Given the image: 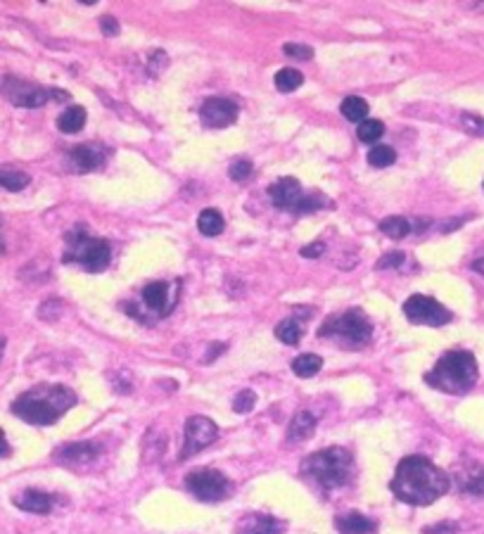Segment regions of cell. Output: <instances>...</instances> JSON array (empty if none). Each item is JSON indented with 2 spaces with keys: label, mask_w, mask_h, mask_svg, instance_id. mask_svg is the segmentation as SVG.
I'll use <instances>...</instances> for the list:
<instances>
[{
  "label": "cell",
  "mask_w": 484,
  "mask_h": 534,
  "mask_svg": "<svg viewBox=\"0 0 484 534\" xmlns=\"http://www.w3.org/2000/svg\"><path fill=\"white\" fill-rule=\"evenodd\" d=\"M451 487V477L425 456H406L399 461L389 489L409 506H430Z\"/></svg>",
  "instance_id": "1"
},
{
  "label": "cell",
  "mask_w": 484,
  "mask_h": 534,
  "mask_svg": "<svg viewBox=\"0 0 484 534\" xmlns=\"http://www.w3.org/2000/svg\"><path fill=\"white\" fill-rule=\"evenodd\" d=\"M76 406V394L66 385H33L12 402V413L29 425H55Z\"/></svg>",
  "instance_id": "2"
},
{
  "label": "cell",
  "mask_w": 484,
  "mask_h": 534,
  "mask_svg": "<svg viewBox=\"0 0 484 534\" xmlns=\"http://www.w3.org/2000/svg\"><path fill=\"white\" fill-rule=\"evenodd\" d=\"M299 472L321 492H335L352 482L354 456L344 447H328L323 452L307 456Z\"/></svg>",
  "instance_id": "3"
},
{
  "label": "cell",
  "mask_w": 484,
  "mask_h": 534,
  "mask_svg": "<svg viewBox=\"0 0 484 534\" xmlns=\"http://www.w3.org/2000/svg\"><path fill=\"white\" fill-rule=\"evenodd\" d=\"M477 361L470 352L463 349H454L447 352L435 364V368L425 375V382L430 387L439 389L447 394H465L475 387L477 382Z\"/></svg>",
  "instance_id": "4"
},
{
  "label": "cell",
  "mask_w": 484,
  "mask_h": 534,
  "mask_svg": "<svg viewBox=\"0 0 484 534\" xmlns=\"http://www.w3.org/2000/svg\"><path fill=\"white\" fill-rule=\"evenodd\" d=\"M64 261H74V264H81L86 271L91 274H100L109 266L112 261V247H109L107 240L102 238H93L88 233H79V231H69L66 233V254Z\"/></svg>",
  "instance_id": "5"
},
{
  "label": "cell",
  "mask_w": 484,
  "mask_h": 534,
  "mask_svg": "<svg viewBox=\"0 0 484 534\" xmlns=\"http://www.w3.org/2000/svg\"><path fill=\"white\" fill-rule=\"evenodd\" d=\"M321 337H332V340H342L347 349H359L370 340L373 328L359 309H349L344 314H332L323 321Z\"/></svg>",
  "instance_id": "6"
},
{
  "label": "cell",
  "mask_w": 484,
  "mask_h": 534,
  "mask_svg": "<svg viewBox=\"0 0 484 534\" xmlns=\"http://www.w3.org/2000/svg\"><path fill=\"white\" fill-rule=\"evenodd\" d=\"M186 489L199 501L219 504L233 494V482L214 468H195L186 475Z\"/></svg>",
  "instance_id": "7"
},
{
  "label": "cell",
  "mask_w": 484,
  "mask_h": 534,
  "mask_svg": "<svg viewBox=\"0 0 484 534\" xmlns=\"http://www.w3.org/2000/svg\"><path fill=\"white\" fill-rule=\"evenodd\" d=\"M404 316L415 326L439 328L451 321V311L427 294H413L404 302Z\"/></svg>",
  "instance_id": "8"
},
{
  "label": "cell",
  "mask_w": 484,
  "mask_h": 534,
  "mask_svg": "<svg viewBox=\"0 0 484 534\" xmlns=\"http://www.w3.org/2000/svg\"><path fill=\"white\" fill-rule=\"evenodd\" d=\"M0 93L8 103H12L15 107H26V109H36L50 100V91L36 86L33 81L19 79V76H5L0 81Z\"/></svg>",
  "instance_id": "9"
},
{
  "label": "cell",
  "mask_w": 484,
  "mask_h": 534,
  "mask_svg": "<svg viewBox=\"0 0 484 534\" xmlns=\"http://www.w3.org/2000/svg\"><path fill=\"white\" fill-rule=\"evenodd\" d=\"M219 437V427L216 422L207 418V416H190L183 427V449H181V461L190 459V456L199 454L202 449H207L209 444L216 442Z\"/></svg>",
  "instance_id": "10"
},
{
  "label": "cell",
  "mask_w": 484,
  "mask_h": 534,
  "mask_svg": "<svg viewBox=\"0 0 484 534\" xmlns=\"http://www.w3.org/2000/svg\"><path fill=\"white\" fill-rule=\"evenodd\" d=\"M237 114H240V107L231 98H207L199 107V119L209 129H226V126L235 124Z\"/></svg>",
  "instance_id": "11"
},
{
  "label": "cell",
  "mask_w": 484,
  "mask_h": 534,
  "mask_svg": "<svg viewBox=\"0 0 484 534\" xmlns=\"http://www.w3.org/2000/svg\"><path fill=\"white\" fill-rule=\"evenodd\" d=\"M100 452L102 449L98 442H71L55 452V461L66 468H88L93 465V461H98Z\"/></svg>",
  "instance_id": "12"
},
{
  "label": "cell",
  "mask_w": 484,
  "mask_h": 534,
  "mask_svg": "<svg viewBox=\"0 0 484 534\" xmlns=\"http://www.w3.org/2000/svg\"><path fill=\"white\" fill-rule=\"evenodd\" d=\"M287 522L269 513H244L235 525V534H283Z\"/></svg>",
  "instance_id": "13"
},
{
  "label": "cell",
  "mask_w": 484,
  "mask_h": 534,
  "mask_svg": "<svg viewBox=\"0 0 484 534\" xmlns=\"http://www.w3.org/2000/svg\"><path fill=\"white\" fill-rule=\"evenodd\" d=\"M55 501H57V499H55L53 494L41 492V489H24V492H19L12 497V504L17 508L24 510V513H33V515L53 513Z\"/></svg>",
  "instance_id": "14"
},
{
  "label": "cell",
  "mask_w": 484,
  "mask_h": 534,
  "mask_svg": "<svg viewBox=\"0 0 484 534\" xmlns=\"http://www.w3.org/2000/svg\"><path fill=\"white\" fill-rule=\"evenodd\" d=\"M269 197H271V202H274L278 209L294 211V207L299 204V199L304 197V193H302V186H299L297 178L285 176V178L276 181L274 186L269 188Z\"/></svg>",
  "instance_id": "15"
},
{
  "label": "cell",
  "mask_w": 484,
  "mask_h": 534,
  "mask_svg": "<svg viewBox=\"0 0 484 534\" xmlns=\"http://www.w3.org/2000/svg\"><path fill=\"white\" fill-rule=\"evenodd\" d=\"M456 485L460 492L472 494V497H484V468L475 461L463 463L456 470Z\"/></svg>",
  "instance_id": "16"
},
{
  "label": "cell",
  "mask_w": 484,
  "mask_h": 534,
  "mask_svg": "<svg viewBox=\"0 0 484 534\" xmlns=\"http://www.w3.org/2000/svg\"><path fill=\"white\" fill-rule=\"evenodd\" d=\"M71 164L76 166L79 171H96L102 166L105 157H107V150L98 143H86V145H79L71 150Z\"/></svg>",
  "instance_id": "17"
},
{
  "label": "cell",
  "mask_w": 484,
  "mask_h": 534,
  "mask_svg": "<svg viewBox=\"0 0 484 534\" xmlns=\"http://www.w3.org/2000/svg\"><path fill=\"white\" fill-rule=\"evenodd\" d=\"M335 530L339 534H375L377 522L359 510H349V513L335 518Z\"/></svg>",
  "instance_id": "18"
},
{
  "label": "cell",
  "mask_w": 484,
  "mask_h": 534,
  "mask_svg": "<svg viewBox=\"0 0 484 534\" xmlns=\"http://www.w3.org/2000/svg\"><path fill=\"white\" fill-rule=\"evenodd\" d=\"M319 418H316L311 411H299L292 416L290 425H287V444H302L314 435Z\"/></svg>",
  "instance_id": "19"
},
{
  "label": "cell",
  "mask_w": 484,
  "mask_h": 534,
  "mask_svg": "<svg viewBox=\"0 0 484 534\" xmlns=\"http://www.w3.org/2000/svg\"><path fill=\"white\" fill-rule=\"evenodd\" d=\"M169 283L164 281H157V283H150V285H145V290H143V299H145V307L152 309V311H159L161 316L169 314V307L174 302H169Z\"/></svg>",
  "instance_id": "20"
},
{
  "label": "cell",
  "mask_w": 484,
  "mask_h": 534,
  "mask_svg": "<svg viewBox=\"0 0 484 534\" xmlns=\"http://www.w3.org/2000/svg\"><path fill=\"white\" fill-rule=\"evenodd\" d=\"M86 109L79 107V105H71L69 109H64L62 114L57 116V129L66 133V136H71V133H79L83 126H86Z\"/></svg>",
  "instance_id": "21"
},
{
  "label": "cell",
  "mask_w": 484,
  "mask_h": 534,
  "mask_svg": "<svg viewBox=\"0 0 484 534\" xmlns=\"http://www.w3.org/2000/svg\"><path fill=\"white\" fill-rule=\"evenodd\" d=\"M197 228H199L202 235L216 238L219 233H224L226 221H224V216H221L219 209H202L199 211V216H197Z\"/></svg>",
  "instance_id": "22"
},
{
  "label": "cell",
  "mask_w": 484,
  "mask_h": 534,
  "mask_svg": "<svg viewBox=\"0 0 484 534\" xmlns=\"http://www.w3.org/2000/svg\"><path fill=\"white\" fill-rule=\"evenodd\" d=\"M31 183V176L26 171H19L15 166H0V188L10 193H19L24 190L26 186Z\"/></svg>",
  "instance_id": "23"
},
{
  "label": "cell",
  "mask_w": 484,
  "mask_h": 534,
  "mask_svg": "<svg viewBox=\"0 0 484 534\" xmlns=\"http://www.w3.org/2000/svg\"><path fill=\"white\" fill-rule=\"evenodd\" d=\"M339 112H342V116L344 119H349V121H366V116H368V103H366L364 98H359V96H349V98H344L342 100V105H339Z\"/></svg>",
  "instance_id": "24"
},
{
  "label": "cell",
  "mask_w": 484,
  "mask_h": 534,
  "mask_svg": "<svg viewBox=\"0 0 484 534\" xmlns=\"http://www.w3.org/2000/svg\"><path fill=\"white\" fill-rule=\"evenodd\" d=\"M411 231H413V224L406 216H387V219L380 221V233H385L387 238H394V240H402Z\"/></svg>",
  "instance_id": "25"
},
{
  "label": "cell",
  "mask_w": 484,
  "mask_h": 534,
  "mask_svg": "<svg viewBox=\"0 0 484 534\" xmlns=\"http://www.w3.org/2000/svg\"><path fill=\"white\" fill-rule=\"evenodd\" d=\"M276 337L285 344H299L304 337V326L297 319H285L276 326Z\"/></svg>",
  "instance_id": "26"
},
{
  "label": "cell",
  "mask_w": 484,
  "mask_h": 534,
  "mask_svg": "<svg viewBox=\"0 0 484 534\" xmlns=\"http://www.w3.org/2000/svg\"><path fill=\"white\" fill-rule=\"evenodd\" d=\"M323 368V359L319 354H299L292 361V373L299 377H314Z\"/></svg>",
  "instance_id": "27"
},
{
  "label": "cell",
  "mask_w": 484,
  "mask_h": 534,
  "mask_svg": "<svg viewBox=\"0 0 484 534\" xmlns=\"http://www.w3.org/2000/svg\"><path fill=\"white\" fill-rule=\"evenodd\" d=\"M304 83V76L299 74L297 69H292V66H285V69H280L276 74V88L280 93H292L297 91L299 86Z\"/></svg>",
  "instance_id": "28"
},
{
  "label": "cell",
  "mask_w": 484,
  "mask_h": 534,
  "mask_svg": "<svg viewBox=\"0 0 484 534\" xmlns=\"http://www.w3.org/2000/svg\"><path fill=\"white\" fill-rule=\"evenodd\" d=\"M385 133V124L380 119H366L359 124V138L361 143H377Z\"/></svg>",
  "instance_id": "29"
},
{
  "label": "cell",
  "mask_w": 484,
  "mask_h": 534,
  "mask_svg": "<svg viewBox=\"0 0 484 534\" xmlns=\"http://www.w3.org/2000/svg\"><path fill=\"white\" fill-rule=\"evenodd\" d=\"M368 162L373 166H377V169H385V166H392L397 162V152L389 145H375L368 152Z\"/></svg>",
  "instance_id": "30"
},
{
  "label": "cell",
  "mask_w": 484,
  "mask_h": 534,
  "mask_svg": "<svg viewBox=\"0 0 484 534\" xmlns=\"http://www.w3.org/2000/svg\"><path fill=\"white\" fill-rule=\"evenodd\" d=\"M328 199L323 197L321 193H311V195H304L302 199H299V204L294 207V214H309V211H316L321 207H325Z\"/></svg>",
  "instance_id": "31"
},
{
  "label": "cell",
  "mask_w": 484,
  "mask_h": 534,
  "mask_svg": "<svg viewBox=\"0 0 484 534\" xmlns=\"http://www.w3.org/2000/svg\"><path fill=\"white\" fill-rule=\"evenodd\" d=\"M254 406H257V394H254L252 389H242V392L233 399V411H235V413H249Z\"/></svg>",
  "instance_id": "32"
},
{
  "label": "cell",
  "mask_w": 484,
  "mask_h": 534,
  "mask_svg": "<svg viewBox=\"0 0 484 534\" xmlns=\"http://www.w3.org/2000/svg\"><path fill=\"white\" fill-rule=\"evenodd\" d=\"M252 171H254V166H252L249 159H237V162L231 164V169H228V176H231L235 183H242V181H249Z\"/></svg>",
  "instance_id": "33"
},
{
  "label": "cell",
  "mask_w": 484,
  "mask_h": 534,
  "mask_svg": "<svg viewBox=\"0 0 484 534\" xmlns=\"http://www.w3.org/2000/svg\"><path fill=\"white\" fill-rule=\"evenodd\" d=\"M285 55H290V57H294V60H311L314 57V50H311L309 46H302V43H287Z\"/></svg>",
  "instance_id": "34"
},
{
  "label": "cell",
  "mask_w": 484,
  "mask_h": 534,
  "mask_svg": "<svg viewBox=\"0 0 484 534\" xmlns=\"http://www.w3.org/2000/svg\"><path fill=\"white\" fill-rule=\"evenodd\" d=\"M404 264V252H387L385 257L375 264L377 271H385V269H394V266H402Z\"/></svg>",
  "instance_id": "35"
},
{
  "label": "cell",
  "mask_w": 484,
  "mask_h": 534,
  "mask_svg": "<svg viewBox=\"0 0 484 534\" xmlns=\"http://www.w3.org/2000/svg\"><path fill=\"white\" fill-rule=\"evenodd\" d=\"M100 29H102L105 36H116V33H119V21H116L114 17L105 15L100 17Z\"/></svg>",
  "instance_id": "36"
},
{
  "label": "cell",
  "mask_w": 484,
  "mask_h": 534,
  "mask_svg": "<svg viewBox=\"0 0 484 534\" xmlns=\"http://www.w3.org/2000/svg\"><path fill=\"white\" fill-rule=\"evenodd\" d=\"M323 252H325V242H311V244H307V247H302V257L304 259H319V257H323Z\"/></svg>",
  "instance_id": "37"
},
{
  "label": "cell",
  "mask_w": 484,
  "mask_h": 534,
  "mask_svg": "<svg viewBox=\"0 0 484 534\" xmlns=\"http://www.w3.org/2000/svg\"><path fill=\"white\" fill-rule=\"evenodd\" d=\"M221 352H226V344H221V342H216V344H211V352L207 354V364H211V361L216 359V354H221Z\"/></svg>",
  "instance_id": "38"
},
{
  "label": "cell",
  "mask_w": 484,
  "mask_h": 534,
  "mask_svg": "<svg viewBox=\"0 0 484 534\" xmlns=\"http://www.w3.org/2000/svg\"><path fill=\"white\" fill-rule=\"evenodd\" d=\"M5 456H10V444H8V437H5V432L0 430V459H5Z\"/></svg>",
  "instance_id": "39"
},
{
  "label": "cell",
  "mask_w": 484,
  "mask_h": 534,
  "mask_svg": "<svg viewBox=\"0 0 484 534\" xmlns=\"http://www.w3.org/2000/svg\"><path fill=\"white\" fill-rule=\"evenodd\" d=\"M472 271H475V274H480V276L484 278V259H477L475 264H472Z\"/></svg>",
  "instance_id": "40"
},
{
  "label": "cell",
  "mask_w": 484,
  "mask_h": 534,
  "mask_svg": "<svg viewBox=\"0 0 484 534\" xmlns=\"http://www.w3.org/2000/svg\"><path fill=\"white\" fill-rule=\"evenodd\" d=\"M5 344H8V342H5V337H3V335H0V359H3V352H5Z\"/></svg>",
  "instance_id": "41"
},
{
  "label": "cell",
  "mask_w": 484,
  "mask_h": 534,
  "mask_svg": "<svg viewBox=\"0 0 484 534\" xmlns=\"http://www.w3.org/2000/svg\"><path fill=\"white\" fill-rule=\"evenodd\" d=\"M3 249H5V244H3V240H0V252H3Z\"/></svg>",
  "instance_id": "42"
}]
</instances>
